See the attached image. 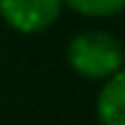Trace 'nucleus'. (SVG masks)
<instances>
[{"instance_id": "3", "label": "nucleus", "mask_w": 125, "mask_h": 125, "mask_svg": "<svg viewBox=\"0 0 125 125\" xmlns=\"http://www.w3.org/2000/svg\"><path fill=\"white\" fill-rule=\"evenodd\" d=\"M94 117L100 125H125V66L102 79L94 97Z\"/></svg>"}, {"instance_id": "4", "label": "nucleus", "mask_w": 125, "mask_h": 125, "mask_svg": "<svg viewBox=\"0 0 125 125\" xmlns=\"http://www.w3.org/2000/svg\"><path fill=\"white\" fill-rule=\"evenodd\" d=\"M64 8L74 10L82 18L102 21V18L120 15L125 10V0H64Z\"/></svg>"}, {"instance_id": "1", "label": "nucleus", "mask_w": 125, "mask_h": 125, "mask_svg": "<svg viewBox=\"0 0 125 125\" xmlns=\"http://www.w3.org/2000/svg\"><path fill=\"white\" fill-rule=\"evenodd\" d=\"M66 64L77 77L89 82H102L125 66V46L110 31L82 28L66 43Z\"/></svg>"}, {"instance_id": "2", "label": "nucleus", "mask_w": 125, "mask_h": 125, "mask_svg": "<svg viewBox=\"0 0 125 125\" xmlns=\"http://www.w3.org/2000/svg\"><path fill=\"white\" fill-rule=\"evenodd\" d=\"M64 0H0V18L23 36H38L59 21Z\"/></svg>"}]
</instances>
